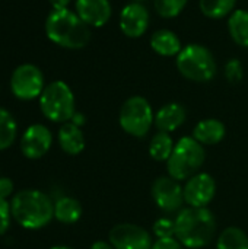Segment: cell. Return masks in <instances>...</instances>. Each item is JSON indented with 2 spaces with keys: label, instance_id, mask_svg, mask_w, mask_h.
Returning a JSON list of instances; mask_svg holds the SVG:
<instances>
[{
  "label": "cell",
  "instance_id": "cell-34",
  "mask_svg": "<svg viewBox=\"0 0 248 249\" xmlns=\"http://www.w3.org/2000/svg\"><path fill=\"white\" fill-rule=\"evenodd\" d=\"M50 249H73L70 248V247H64V245H57V247H53V248Z\"/></svg>",
  "mask_w": 248,
  "mask_h": 249
},
{
  "label": "cell",
  "instance_id": "cell-27",
  "mask_svg": "<svg viewBox=\"0 0 248 249\" xmlns=\"http://www.w3.org/2000/svg\"><path fill=\"white\" fill-rule=\"evenodd\" d=\"M225 76L231 83L241 82V79L244 76V70H243L241 63L238 60H229L225 66Z\"/></svg>",
  "mask_w": 248,
  "mask_h": 249
},
{
  "label": "cell",
  "instance_id": "cell-13",
  "mask_svg": "<svg viewBox=\"0 0 248 249\" xmlns=\"http://www.w3.org/2000/svg\"><path fill=\"white\" fill-rule=\"evenodd\" d=\"M149 26V12L140 1L129 3L120 13V29L129 38L142 36Z\"/></svg>",
  "mask_w": 248,
  "mask_h": 249
},
{
  "label": "cell",
  "instance_id": "cell-5",
  "mask_svg": "<svg viewBox=\"0 0 248 249\" xmlns=\"http://www.w3.org/2000/svg\"><path fill=\"white\" fill-rule=\"evenodd\" d=\"M177 69L186 79L205 83L215 77L216 61L209 48L200 44H190L177 55Z\"/></svg>",
  "mask_w": 248,
  "mask_h": 249
},
{
  "label": "cell",
  "instance_id": "cell-23",
  "mask_svg": "<svg viewBox=\"0 0 248 249\" xmlns=\"http://www.w3.org/2000/svg\"><path fill=\"white\" fill-rule=\"evenodd\" d=\"M16 134L18 125L15 118L7 109L0 108V150L9 149L15 143Z\"/></svg>",
  "mask_w": 248,
  "mask_h": 249
},
{
  "label": "cell",
  "instance_id": "cell-4",
  "mask_svg": "<svg viewBox=\"0 0 248 249\" xmlns=\"http://www.w3.org/2000/svg\"><path fill=\"white\" fill-rule=\"evenodd\" d=\"M206 159L203 144L193 137H181L174 147L172 155L167 160L168 175L177 181H187L193 175L199 174Z\"/></svg>",
  "mask_w": 248,
  "mask_h": 249
},
{
  "label": "cell",
  "instance_id": "cell-21",
  "mask_svg": "<svg viewBox=\"0 0 248 249\" xmlns=\"http://www.w3.org/2000/svg\"><path fill=\"white\" fill-rule=\"evenodd\" d=\"M174 147H175V143L172 137L170 136V133L158 131L149 143V155L152 156V159L158 162H167L170 156L172 155Z\"/></svg>",
  "mask_w": 248,
  "mask_h": 249
},
{
  "label": "cell",
  "instance_id": "cell-15",
  "mask_svg": "<svg viewBox=\"0 0 248 249\" xmlns=\"http://www.w3.org/2000/svg\"><path fill=\"white\" fill-rule=\"evenodd\" d=\"M187 118V111L181 104L171 102L164 105L156 114H155V127L158 131L162 133H172L177 128H180Z\"/></svg>",
  "mask_w": 248,
  "mask_h": 249
},
{
  "label": "cell",
  "instance_id": "cell-20",
  "mask_svg": "<svg viewBox=\"0 0 248 249\" xmlns=\"http://www.w3.org/2000/svg\"><path fill=\"white\" fill-rule=\"evenodd\" d=\"M228 31L231 38L240 47L248 48V12L247 10H235L232 12L228 20Z\"/></svg>",
  "mask_w": 248,
  "mask_h": 249
},
{
  "label": "cell",
  "instance_id": "cell-19",
  "mask_svg": "<svg viewBox=\"0 0 248 249\" xmlns=\"http://www.w3.org/2000/svg\"><path fill=\"white\" fill-rule=\"evenodd\" d=\"M82 206L73 197H60L54 203V217L63 225H73L82 217Z\"/></svg>",
  "mask_w": 248,
  "mask_h": 249
},
{
  "label": "cell",
  "instance_id": "cell-16",
  "mask_svg": "<svg viewBox=\"0 0 248 249\" xmlns=\"http://www.w3.org/2000/svg\"><path fill=\"white\" fill-rule=\"evenodd\" d=\"M227 128L222 121L216 118H206L196 124L193 128V139L203 146H213L224 140Z\"/></svg>",
  "mask_w": 248,
  "mask_h": 249
},
{
  "label": "cell",
  "instance_id": "cell-29",
  "mask_svg": "<svg viewBox=\"0 0 248 249\" xmlns=\"http://www.w3.org/2000/svg\"><path fill=\"white\" fill-rule=\"evenodd\" d=\"M186 247L174 236V238H161L153 242L152 249H184Z\"/></svg>",
  "mask_w": 248,
  "mask_h": 249
},
{
  "label": "cell",
  "instance_id": "cell-9",
  "mask_svg": "<svg viewBox=\"0 0 248 249\" xmlns=\"http://www.w3.org/2000/svg\"><path fill=\"white\" fill-rule=\"evenodd\" d=\"M152 197L155 204L164 213H178L183 209L184 190L180 185V181L168 177H159L152 184Z\"/></svg>",
  "mask_w": 248,
  "mask_h": 249
},
{
  "label": "cell",
  "instance_id": "cell-3",
  "mask_svg": "<svg viewBox=\"0 0 248 249\" xmlns=\"http://www.w3.org/2000/svg\"><path fill=\"white\" fill-rule=\"evenodd\" d=\"M45 32L54 44L69 50L83 48L91 39L89 26L69 9H53L45 20Z\"/></svg>",
  "mask_w": 248,
  "mask_h": 249
},
{
  "label": "cell",
  "instance_id": "cell-6",
  "mask_svg": "<svg viewBox=\"0 0 248 249\" xmlns=\"http://www.w3.org/2000/svg\"><path fill=\"white\" fill-rule=\"evenodd\" d=\"M39 107L45 118L53 123H67L75 115V95L61 80L47 85L39 96Z\"/></svg>",
  "mask_w": 248,
  "mask_h": 249
},
{
  "label": "cell",
  "instance_id": "cell-32",
  "mask_svg": "<svg viewBox=\"0 0 248 249\" xmlns=\"http://www.w3.org/2000/svg\"><path fill=\"white\" fill-rule=\"evenodd\" d=\"M91 249H115L110 242H104V241H98L95 244H92Z\"/></svg>",
  "mask_w": 248,
  "mask_h": 249
},
{
  "label": "cell",
  "instance_id": "cell-12",
  "mask_svg": "<svg viewBox=\"0 0 248 249\" xmlns=\"http://www.w3.org/2000/svg\"><path fill=\"white\" fill-rule=\"evenodd\" d=\"M53 144L51 131L42 124H34L20 137V152L26 159H41Z\"/></svg>",
  "mask_w": 248,
  "mask_h": 249
},
{
  "label": "cell",
  "instance_id": "cell-14",
  "mask_svg": "<svg viewBox=\"0 0 248 249\" xmlns=\"http://www.w3.org/2000/svg\"><path fill=\"white\" fill-rule=\"evenodd\" d=\"M76 13L88 26L101 28L110 20L113 9L110 0H76Z\"/></svg>",
  "mask_w": 248,
  "mask_h": 249
},
{
  "label": "cell",
  "instance_id": "cell-8",
  "mask_svg": "<svg viewBox=\"0 0 248 249\" xmlns=\"http://www.w3.org/2000/svg\"><path fill=\"white\" fill-rule=\"evenodd\" d=\"M44 88V74L34 64L19 66L10 77L12 93L22 101H31L41 96Z\"/></svg>",
  "mask_w": 248,
  "mask_h": 249
},
{
  "label": "cell",
  "instance_id": "cell-30",
  "mask_svg": "<svg viewBox=\"0 0 248 249\" xmlns=\"http://www.w3.org/2000/svg\"><path fill=\"white\" fill-rule=\"evenodd\" d=\"M13 193V182L10 178L0 177V198H7Z\"/></svg>",
  "mask_w": 248,
  "mask_h": 249
},
{
  "label": "cell",
  "instance_id": "cell-35",
  "mask_svg": "<svg viewBox=\"0 0 248 249\" xmlns=\"http://www.w3.org/2000/svg\"><path fill=\"white\" fill-rule=\"evenodd\" d=\"M134 1H145V0H134Z\"/></svg>",
  "mask_w": 248,
  "mask_h": 249
},
{
  "label": "cell",
  "instance_id": "cell-1",
  "mask_svg": "<svg viewBox=\"0 0 248 249\" xmlns=\"http://www.w3.org/2000/svg\"><path fill=\"white\" fill-rule=\"evenodd\" d=\"M175 238L189 249L208 247L216 233V219L208 207H187L177 213Z\"/></svg>",
  "mask_w": 248,
  "mask_h": 249
},
{
  "label": "cell",
  "instance_id": "cell-22",
  "mask_svg": "<svg viewBox=\"0 0 248 249\" xmlns=\"http://www.w3.org/2000/svg\"><path fill=\"white\" fill-rule=\"evenodd\" d=\"M216 249H248L247 233L237 226L227 228L218 238Z\"/></svg>",
  "mask_w": 248,
  "mask_h": 249
},
{
  "label": "cell",
  "instance_id": "cell-33",
  "mask_svg": "<svg viewBox=\"0 0 248 249\" xmlns=\"http://www.w3.org/2000/svg\"><path fill=\"white\" fill-rule=\"evenodd\" d=\"M72 123L76 124L77 127H80V125L85 124V117H83L82 114H79V112H75V115H73V118H72Z\"/></svg>",
  "mask_w": 248,
  "mask_h": 249
},
{
  "label": "cell",
  "instance_id": "cell-17",
  "mask_svg": "<svg viewBox=\"0 0 248 249\" xmlns=\"http://www.w3.org/2000/svg\"><path fill=\"white\" fill-rule=\"evenodd\" d=\"M58 144L61 150L70 156H76L85 149V136L73 123H64L58 130Z\"/></svg>",
  "mask_w": 248,
  "mask_h": 249
},
{
  "label": "cell",
  "instance_id": "cell-26",
  "mask_svg": "<svg viewBox=\"0 0 248 249\" xmlns=\"http://www.w3.org/2000/svg\"><path fill=\"white\" fill-rule=\"evenodd\" d=\"M153 235L156 239L161 238H174L175 236V220L168 217H161L153 223Z\"/></svg>",
  "mask_w": 248,
  "mask_h": 249
},
{
  "label": "cell",
  "instance_id": "cell-11",
  "mask_svg": "<svg viewBox=\"0 0 248 249\" xmlns=\"http://www.w3.org/2000/svg\"><path fill=\"white\" fill-rule=\"evenodd\" d=\"M183 190L189 207H208L216 194V182L212 175L199 172L187 179Z\"/></svg>",
  "mask_w": 248,
  "mask_h": 249
},
{
  "label": "cell",
  "instance_id": "cell-10",
  "mask_svg": "<svg viewBox=\"0 0 248 249\" xmlns=\"http://www.w3.org/2000/svg\"><path fill=\"white\" fill-rule=\"evenodd\" d=\"M108 242L115 249H152L153 239L142 226L133 223H118L111 228Z\"/></svg>",
  "mask_w": 248,
  "mask_h": 249
},
{
  "label": "cell",
  "instance_id": "cell-28",
  "mask_svg": "<svg viewBox=\"0 0 248 249\" xmlns=\"http://www.w3.org/2000/svg\"><path fill=\"white\" fill-rule=\"evenodd\" d=\"M10 219H12L10 203H7L4 198H0V236H3L9 231Z\"/></svg>",
  "mask_w": 248,
  "mask_h": 249
},
{
  "label": "cell",
  "instance_id": "cell-31",
  "mask_svg": "<svg viewBox=\"0 0 248 249\" xmlns=\"http://www.w3.org/2000/svg\"><path fill=\"white\" fill-rule=\"evenodd\" d=\"M53 9H67L70 0H48Z\"/></svg>",
  "mask_w": 248,
  "mask_h": 249
},
{
  "label": "cell",
  "instance_id": "cell-2",
  "mask_svg": "<svg viewBox=\"0 0 248 249\" xmlns=\"http://www.w3.org/2000/svg\"><path fill=\"white\" fill-rule=\"evenodd\" d=\"M12 217L25 229L45 228L54 217V203L39 190H22L10 201Z\"/></svg>",
  "mask_w": 248,
  "mask_h": 249
},
{
  "label": "cell",
  "instance_id": "cell-24",
  "mask_svg": "<svg viewBox=\"0 0 248 249\" xmlns=\"http://www.w3.org/2000/svg\"><path fill=\"white\" fill-rule=\"evenodd\" d=\"M237 4V0H200L199 6L205 16L210 19H221L229 15Z\"/></svg>",
  "mask_w": 248,
  "mask_h": 249
},
{
  "label": "cell",
  "instance_id": "cell-7",
  "mask_svg": "<svg viewBox=\"0 0 248 249\" xmlns=\"http://www.w3.org/2000/svg\"><path fill=\"white\" fill-rule=\"evenodd\" d=\"M153 121L155 115L152 107L143 96L129 98L120 109L118 123L121 128L133 137H145L151 131Z\"/></svg>",
  "mask_w": 248,
  "mask_h": 249
},
{
  "label": "cell",
  "instance_id": "cell-25",
  "mask_svg": "<svg viewBox=\"0 0 248 249\" xmlns=\"http://www.w3.org/2000/svg\"><path fill=\"white\" fill-rule=\"evenodd\" d=\"M189 0H153L155 10L162 18H175L178 16Z\"/></svg>",
  "mask_w": 248,
  "mask_h": 249
},
{
  "label": "cell",
  "instance_id": "cell-18",
  "mask_svg": "<svg viewBox=\"0 0 248 249\" xmlns=\"http://www.w3.org/2000/svg\"><path fill=\"white\" fill-rule=\"evenodd\" d=\"M151 47L156 54H159L162 57L178 55L180 51L183 50L180 38L170 29L156 31L151 38Z\"/></svg>",
  "mask_w": 248,
  "mask_h": 249
}]
</instances>
